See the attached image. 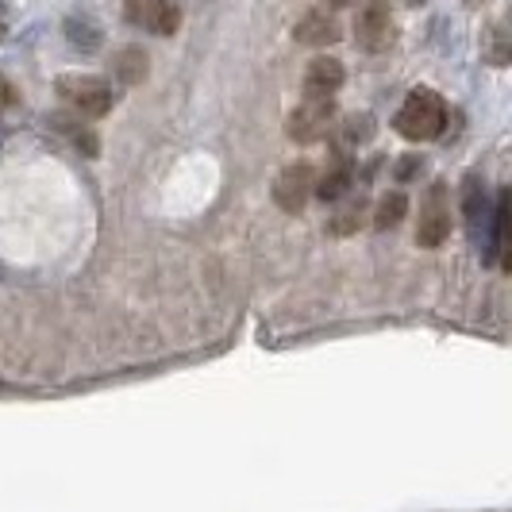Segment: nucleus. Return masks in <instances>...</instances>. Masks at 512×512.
Here are the masks:
<instances>
[{"instance_id":"nucleus-4","label":"nucleus","mask_w":512,"mask_h":512,"mask_svg":"<svg viewBox=\"0 0 512 512\" xmlns=\"http://www.w3.org/2000/svg\"><path fill=\"white\" fill-rule=\"evenodd\" d=\"M355 39L366 54H382L397 43V24L389 16L382 0H370L359 8V20H355Z\"/></svg>"},{"instance_id":"nucleus-16","label":"nucleus","mask_w":512,"mask_h":512,"mask_svg":"<svg viewBox=\"0 0 512 512\" xmlns=\"http://www.w3.org/2000/svg\"><path fill=\"white\" fill-rule=\"evenodd\" d=\"M362 220H366V201L359 197V201H351V205L343 208L339 216L328 220V231H332V235H355Z\"/></svg>"},{"instance_id":"nucleus-18","label":"nucleus","mask_w":512,"mask_h":512,"mask_svg":"<svg viewBox=\"0 0 512 512\" xmlns=\"http://www.w3.org/2000/svg\"><path fill=\"white\" fill-rule=\"evenodd\" d=\"M16 101H20V97H16L12 81H8V77H0V108H12Z\"/></svg>"},{"instance_id":"nucleus-13","label":"nucleus","mask_w":512,"mask_h":512,"mask_svg":"<svg viewBox=\"0 0 512 512\" xmlns=\"http://www.w3.org/2000/svg\"><path fill=\"white\" fill-rule=\"evenodd\" d=\"M462 205H466V220H470V228H478V224H482V216H486V189H482L478 174H470V178H466Z\"/></svg>"},{"instance_id":"nucleus-10","label":"nucleus","mask_w":512,"mask_h":512,"mask_svg":"<svg viewBox=\"0 0 512 512\" xmlns=\"http://www.w3.org/2000/svg\"><path fill=\"white\" fill-rule=\"evenodd\" d=\"M347 189H351V166H347L343 158H335L332 166H324V174H320V178H316V185H312V193H320L328 205H332V201H339Z\"/></svg>"},{"instance_id":"nucleus-17","label":"nucleus","mask_w":512,"mask_h":512,"mask_svg":"<svg viewBox=\"0 0 512 512\" xmlns=\"http://www.w3.org/2000/svg\"><path fill=\"white\" fill-rule=\"evenodd\" d=\"M420 166H424V158H416V154H409V158H401V162H397V178H401V181H412V178H416V170H420Z\"/></svg>"},{"instance_id":"nucleus-1","label":"nucleus","mask_w":512,"mask_h":512,"mask_svg":"<svg viewBox=\"0 0 512 512\" xmlns=\"http://www.w3.org/2000/svg\"><path fill=\"white\" fill-rule=\"evenodd\" d=\"M393 128L412 143H428L447 128V104L439 101V93H432V89H412L405 104L397 108Z\"/></svg>"},{"instance_id":"nucleus-21","label":"nucleus","mask_w":512,"mask_h":512,"mask_svg":"<svg viewBox=\"0 0 512 512\" xmlns=\"http://www.w3.org/2000/svg\"><path fill=\"white\" fill-rule=\"evenodd\" d=\"M409 4H420V0H409Z\"/></svg>"},{"instance_id":"nucleus-12","label":"nucleus","mask_w":512,"mask_h":512,"mask_svg":"<svg viewBox=\"0 0 512 512\" xmlns=\"http://www.w3.org/2000/svg\"><path fill=\"white\" fill-rule=\"evenodd\" d=\"M405 212H409V197L405 193H385L382 201H378V208H374V224L382 231L397 228L405 220Z\"/></svg>"},{"instance_id":"nucleus-8","label":"nucleus","mask_w":512,"mask_h":512,"mask_svg":"<svg viewBox=\"0 0 512 512\" xmlns=\"http://www.w3.org/2000/svg\"><path fill=\"white\" fill-rule=\"evenodd\" d=\"M339 85H343V62L339 58H328V54H320V58H312L305 70V97H316V101H328L339 93Z\"/></svg>"},{"instance_id":"nucleus-5","label":"nucleus","mask_w":512,"mask_h":512,"mask_svg":"<svg viewBox=\"0 0 512 512\" xmlns=\"http://www.w3.org/2000/svg\"><path fill=\"white\" fill-rule=\"evenodd\" d=\"M58 97L70 104L81 116H104L112 108V89L104 85L101 77H62L58 81Z\"/></svg>"},{"instance_id":"nucleus-19","label":"nucleus","mask_w":512,"mask_h":512,"mask_svg":"<svg viewBox=\"0 0 512 512\" xmlns=\"http://www.w3.org/2000/svg\"><path fill=\"white\" fill-rule=\"evenodd\" d=\"M355 0H328V8H351Z\"/></svg>"},{"instance_id":"nucleus-3","label":"nucleus","mask_w":512,"mask_h":512,"mask_svg":"<svg viewBox=\"0 0 512 512\" xmlns=\"http://www.w3.org/2000/svg\"><path fill=\"white\" fill-rule=\"evenodd\" d=\"M335 124V104L332 97L328 101H316V97H305V104H297L293 112H289V120H285V135L293 139V143H316V139H324Z\"/></svg>"},{"instance_id":"nucleus-15","label":"nucleus","mask_w":512,"mask_h":512,"mask_svg":"<svg viewBox=\"0 0 512 512\" xmlns=\"http://www.w3.org/2000/svg\"><path fill=\"white\" fill-rule=\"evenodd\" d=\"M116 74H120V81H128V85L143 81V74H147V54L139 51V47L120 51L116 54Z\"/></svg>"},{"instance_id":"nucleus-9","label":"nucleus","mask_w":512,"mask_h":512,"mask_svg":"<svg viewBox=\"0 0 512 512\" xmlns=\"http://www.w3.org/2000/svg\"><path fill=\"white\" fill-rule=\"evenodd\" d=\"M293 39L305 43V47H332L335 39H339V24L328 12H305L297 20V27H293Z\"/></svg>"},{"instance_id":"nucleus-7","label":"nucleus","mask_w":512,"mask_h":512,"mask_svg":"<svg viewBox=\"0 0 512 512\" xmlns=\"http://www.w3.org/2000/svg\"><path fill=\"white\" fill-rule=\"evenodd\" d=\"M128 20L143 31L154 35H174L181 24V12L174 8V0H124Z\"/></svg>"},{"instance_id":"nucleus-14","label":"nucleus","mask_w":512,"mask_h":512,"mask_svg":"<svg viewBox=\"0 0 512 512\" xmlns=\"http://www.w3.org/2000/svg\"><path fill=\"white\" fill-rule=\"evenodd\" d=\"M66 39L74 43L77 51L93 54L97 47H101V31H97V24H89V20H66Z\"/></svg>"},{"instance_id":"nucleus-22","label":"nucleus","mask_w":512,"mask_h":512,"mask_svg":"<svg viewBox=\"0 0 512 512\" xmlns=\"http://www.w3.org/2000/svg\"><path fill=\"white\" fill-rule=\"evenodd\" d=\"M470 4H478V0H470Z\"/></svg>"},{"instance_id":"nucleus-2","label":"nucleus","mask_w":512,"mask_h":512,"mask_svg":"<svg viewBox=\"0 0 512 512\" xmlns=\"http://www.w3.org/2000/svg\"><path fill=\"white\" fill-rule=\"evenodd\" d=\"M451 235V189L436 181L424 201H420V220H416V247H439Z\"/></svg>"},{"instance_id":"nucleus-20","label":"nucleus","mask_w":512,"mask_h":512,"mask_svg":"<svg viewBox=\"0 0 512 512\" xmlns=\"http://www.w3.org/2000/svg\"><path fill=\"white\" fill-rule=\"evenodd\" d=\"M0 20H4V4H0Z\"/></svg>"},{"instance_id":"nucleus-11","label":"nucleus","mask_w":512,"mask_h":512,"mask_svg":"<svg viewBox=\"0 0 512 512\" xmlns=\"http://www.w3.org/2000/svg\"><path fill=\"white\" fill-rule=\"evenodd\" d=\"M509 247V193H501L497 212H493V235H489V262H501Z\"/></svg>"},{"instance_id":"nucleus-6","label":"nucleus","mask_w":512,"mask_h":512,"mask_svg":"<svg viewBox=\"0 0 512 512\" xmlns=\"http://www.w3.org/2000/svg\"><path fill=\"white\" fill-rule=\"evenodd\" d=\"M312 185H316V166L312 162H293V166H285L278 181H274V205L289 212V216H297V212H305L308 197H312Z\"/></svg>"}]
</instances>
